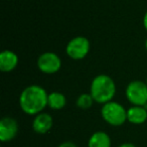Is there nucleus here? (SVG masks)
<instances>
[{
  "mask_svg": "<svg viewBox=\"0 0 147 147\" xmlns=\"http://www.w3.org/2000/svg\"><path fill=\"white\" fill-rule=\"evenodd\" d=\"M49 94L42 87L30 85L23 89L19 96V107L27 115L35 116L47 106Z\"/></svg>",
  "mask_w": 147,
  "mask_h": 147,
  "instance_id": "nucleus-1",
  "label": "nucleus"
},
{
  "mask_svg": "<svg viewBox=\"0 0 147 147\" xmlns=\"http://www.w3.org/2000/svg\"><path fill=\"white\" fill-rule=\"evenodd\" d=\"M90 94L95 102L99 104H106L113 101L116 94V85L110 76L101 74L93 79L90 87Z\"/></svg>",
  "mask_w": 147,
  "mask_h": 147,
  "instance_id": "nucleus-2",
  "label": "nucleus"
},
{
  "mask_svg": "<svg viewBox=\"0 0 147 147\" xmlns=\"http://www.w3.org/2000/svg\"><path fill=\"white\" fill-rule=\"evenodd\" d=\"M101 116L107 124L118 127L127 121V110L120 103L110 101L102 106Z\"/></svg>",
  "mask_w": 147,
  "mask_h": 147,
  "instance_id": "nucleus-3",
  "label": "nucleus"
},
{
  "mask_svg": "<svg viewBox=\"0 0 147 147\" xmlns=\"http://www.w3.org/2000/svg\"><path fill=\"white\" fill-rule=\"evenodd\" d=\"M128 102L133 106H147V84L140 80L130 82L125 90Z\"/></svg>",
  "mask_w": 147,
  "mask_h": 147,
  "instance_id": "nucleus-4",
  "label": "nucleus"
},
{
  "mask_svg": "<svg viewBox=\"0 0 147 147\" xmlns=\"http://www.w3.org/2000/svg\"><path fill=\"white\" fill-rule=\"evenodd\" d=\"M90 41L85 36H76L71 38L65 47L67 55L75 61H80L87 57L90 51Z\"/></svg>",
  "mask_w": 147,
  "mask_h": 147,
  "instance_id": "nucleus-5",
  "label": "nucleus"
},
{
  "mask_svg": "<svg viewBox=\"0 0 147 147\" xmlns=\"http://www.w3.org/2000/svg\"><path fill=\"white\" fill-rule=\"evenodd\" d=\"M36 65L41 73L47 74V75H53L61 69V59L57 53L53 51H47L39 55Z\"/></svg>",
  "mask_w": 147,
  "mask_h": 147,
  "instance_id": "nucleus-6",
  "label": "nucleus"
},
{
  "mask_svg": "<svg viewBox=\"0 0 147 147\" xmlns=\"http://www.w3.org/2000/svg\"><path fill=\"white\" fill-rule=\"evenodd\" d=\"M18 133L17 121L12 117H3L0 120V140L9 142L16 137Z\"/></svg>",
  "mask_w": 147,
  "mask_h": 147,
  "instance_id": "nucleus-7",
  "label": "nucleus"
},
{
  "mask_svg": "<svg viewBox=\"0 0 147 147\" xmlns=\"http://www.w3.org/2000/svg\"><path fill=\"white\" fill-rule=\"evenodd\" d=\"M53 124V117L49 113L41 112L34 116V119L32 121V129L34 132L38 134H45L51 131Z\"/></svg>",
  "mask_w": 147,
  "mask_h": 147,
  "instance_id": "nucleus-8",
  "label": "nucleus"
},
{
  "mask_svg": "<svg viewBox=\"0 0 147 147\" xmlns=\"http://www.w3.org/2000/svg\"><path fill=\"white\" fill-rule=\"evenodd\" d=\"M18 65V55L10 49H5L0 53V71L10 73L14 71Z\"/></svg>",
  "mask_w": 147,
  "mask_h": 147,
  "instance_id": "nucleus-9",
  "label": "nucleus"
},
{
  "mask_svg": "<svg viewBox=\"0 0 147 147\" xmlns=\"http://www.w3.org/2000/svg\"><path fill=\"white\" fill-rule=\"evenodd\" d=\"M147 120V108L145 106H131L127 110V121L134 125H141Z\"/></svg>",
  "mask_w": 147,
  "mask_h": 147,
  "instance_id": "nucleus-10",
  "label": "nucleus"
},
{
  "mask_svg": "<svg viewBox=\"0 0 147 147\" xmlns=\"http://www.w3.org/2000/svg\"><path fill=\"white\" fill-rule=\"evenodd\" d=\"M111 138L104 131H97L93 133L88 141V147H111Z\"/></svg>",
  "mask_w": 147,
  "mask_h": 147,
  "instance_id": "nucleus-11",
  "label": "nucleus"
},
{
  "mask_svg": "<svg viewBox=\"0 0 147 147\" xmlns=\"http://www.w3.org/2000/svg\"><path fill=\"white\" fill-rule=\"evenodd\" d=\"M67 104V98L61 92H51L47 97V106L53 110H61Z\"/></svg>",
  "mask_w": 147,
  "mask_h": 147,
  "instance_id": "nucleus-12",
  "label": "nucleus"
},
{
  "mask_svg": "<svg viewBox=\"0 0 147 147\" xmlns=\"http://www.w3.org/2000/svg\"><path fill=\"white\" fill-rule=\"evenodd\" d=\"M94 102V99H93L92 95L90 93H84V94H81L77 98L76 104L78 106V108L83 109V110H87V109L91 108L93 106Z\"/></svg>",
  "mask_w": 147,
  "mask_h": 147,
  "instance_id": "nucleus-13",
  "label": "nucleus"
},
{
  "mask_svg": "<svg viewBox=\"0 0 147 147\" xmlns=\"http://www.w3.org/2000/svg\"><path fill=\"white\" fill-rule=\"evenodd\" d=\"M57 147H78L74 142H71V141H65V142H63L59 145Z\"/></svg>",
  "mask_w": 147,
  "mask_h": 147,
  "instance_id": "nucleus-14",
  "label": "nucleus"
},
{
  "mask_svg": "<svg viewBox=\"0 0 147 147\" xmlns=\"http://www.w3.org/2000/svg\"><path fill=\"white\" fill-rule=\"evenodd\" d=\"M118 147H136L133 143H130V142H125V143H122L121 145H119Z\"/></svg>",
  "mask_w": 147,
  "mask_h": 147,
  "instance_id": "nucleus-15",
  "label": "nucleus"
},
{
  "mask_svg": "<svg viewBox=\"0 0 147 147\" xmlns=\"http://www.w3.org/2000/svg\"><path fill=\"white\" fill-rule=\"evenodd\" d=\"M143 26H144V28L147 30V11L145 12L144 17H143Z\"/></svg>",
  "mask_w": 147,
  "mask_h": 147,
  "instance_id": "nucleus-16",
  "label": "nucleus"
},
{
  "mask_svg": "<svg viewBox=\"0 0 147 147\" xmlns=\"http://www.w3.org/2000/svg\"><path fill=\"white\" fill-rule=\"evenodd\" d=\"M145 49H146V51H147V38H146V40H145Z\"/></svg>",
  "mask_w": 147,
  "mask_h": 147,
  "instance_id": "nucleus-17",
  "label": "nucleus"
},
{
  "mask_svg": "<svg viewBox=\"0 0 147 147\" xmlns=\"http://www.w3.org/2000/svg\"><path fill=\"white\" fill-rule=\"evenodd\" d=\"M146 84H147V79H146Z\"/></svg>",
  "mask_w": 147,
  "mask_h": 147,
  "instance_id": "nucleus-18",
  "label": "nucleus"
}]
</instances>
